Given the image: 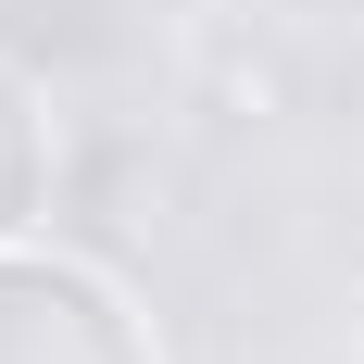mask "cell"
Listing matches in <instances>:
<instances>
[{"mask_svg": "<svg viewBox=\"0 0 364 364\" xmlns=\"http://www.w3.org/2000/svg\"><path fill=\"white\" fill-rule=\"evenodd\" d=\"M50 188H63V126L38 101V75L0 63V239H26L50 214Z\"/></svg>", "mask_w": 364, "mask_h": 364, "instance_id": "cell-2", "label": "cell"}, {"mask_svg": "<svg viewBox=\"0 0 364 364\" xmlns=\"http://www.w3.org/2000/svg\"><path fill=\"white\" fill-rule=\"evenodd\" d=\"M0 364H164V339L101 252H63L26 226L0 239Z\"/></svg>", "mask_w": 364, "mask_h": 364, "instance_id": "cell-1", "label": "cell"}]
</instances>
